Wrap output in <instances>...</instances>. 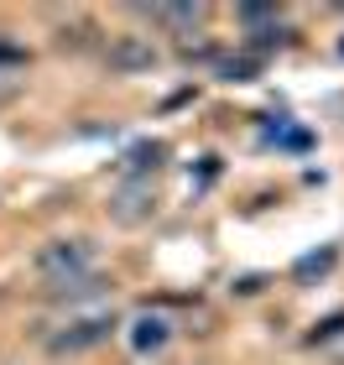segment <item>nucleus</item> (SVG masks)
<instances>
[{"label": "nucleus", "mask_w": 344, "mask_h": 365, "mask_svg": "<svg viewBox=\"0 0 344 365\" xmlns=\"http://www.w3.org/2000/svg\"><path fill=\"white\" fill-rule=\"evenodd\" d=\"M31 272H37L47 287H63V282H78V277H94V240H47L37 245L31 256Z\"/></svg>", "instance_id": "1"}, {"label": "nucleus", "mask_w": 344, "mask_h": 365, "mask_svg": "<svg viewBox=\"0 0 344 365\" xmlns=\"http://www.w3.org/2000/svg\"><path fill=\"white\" fill-rule=\"evenodd\" d=\"M110 329H115L110 313H78V319L63 324V334H53V355H78V350H89V344L110 339Z\"/></svg>", "instance_id": "2"}, {"label": "nucleus", "mask_w": 344, "mask_h": 365, "mask_svg": "<svg viewBox=\"0 0 344 365\" xmlns=\"http://www.w3.org/2000/svg\"><path fill=\"white\" fill-rule=\"evenodd\" d=\"M152 214H157L152 182H120V193L110 198V220L115 225H146Z\"/></svg>", "instance_id": "3"}, {"label": "nucleus", "mask_w": 344, "mask_h": 365, "mask_svg": "<svg viewBox=\"0 0 344 365\" xmlns=\"http://www.w3.org/2000/svg\"><path fill=\"white\" fill-rule=\"evenodd\" d=\"M105 58L115 63V68H152L157 63V47L146 42V37H115L105 47Z\"/></svg>", "instance_id": "4"}, {"label": "nucleus", "mask_w": 344, "mask_h": 365, "mask_svg": "<svg viewBox=\"0 0 344 365\" xmlns=\"http://www.w3.org/2000/svg\"><path fill=\"white\" fill-rule=\"evenodd\" d=\"M141 16L157 26H172V31H193V26H204L209 6H141Z\"/></svg>", "instance_id": "5"}, {"label": "nucleus", "mask_w": 344, "mask_h": 365, "mask_svg": "<svg viewBox=\"0 0 344 365\" xmlns=\"http://www.w3.org/2000/svg\"><path fill=\"white\" fill-rule=\"evenodd\" d=\"M162 157H167V146L162 141H152V146H136V152H125V182H141V173L146 168H162Z\"/></svg>", "instance_id": "6"}, {"label": "nucleus", "mask_w": 344, "mask_h": 365, "mask_svg": "<svg viewBox=\"0 0 344 365\" xmlns=\"http://www.w3.org/2000/svg\"><path fill=\"white\" fill-rule=\"evenodd\" d=\"M130 344L146 355V350H162L167 344V319H136L130 324Z\"/></svg>", "instance_id": "7"}, {"label": "nucleus", "mask_w": 344, "mask_h": 365, "mask_svg": "<svg viewBox=\"0 0 344 365\" xmlns=\"http://www.w3.org/2000/svg\"><path fill=\"white\" fill-rule=\"evenodd\" d=\"M0 68H26V47H16V42H0Z\"/></svg>", "instance_id": "8"}, {"label": "nucleus", "mask_w": 344, "mask_h": 365, "mask_svg": "<svg viewBox=\"0 0 344 365\" xmlns=\"http://www.w3.org/2000/svg\"><path fill=\"white\" fill-rule=\"evenodd\" d=\"M329 267H334V251H323V256H308L298 267V277H313V272H329Z\"/></svg>", "instance_id": "9"}]
</instances>
